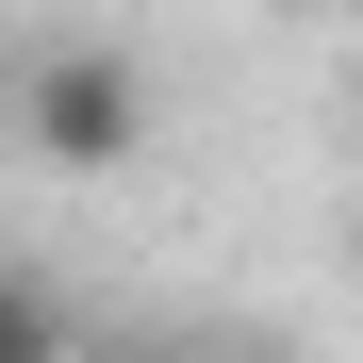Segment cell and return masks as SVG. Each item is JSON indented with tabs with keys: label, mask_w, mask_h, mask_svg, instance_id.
Returning <instances> with one entry per match:
<instances>
[{
	"label": "cell",
	"mask_w": 363,
	"mask_h": 363,
	"mask_svg": "<svg viewBox=\"0 0 363 363\" xmlns=\"http://www.w3.org/2000/svg\"><path fill=\"white\" fill-rule=\"evenodd\" d=\"M0 363H67V314H50L33 281H0Z\"/></svg>",
	"instance_id": "obj_2"
},
{
	"label": "cell",
	"mask_w": 363,
	"mask_h": 363,
	"mask_svg": "<svg viewBox=\"0 0 363 363\" xmlns=\"http://www.w3.org/2000/svg\"><path fill=\"white\" fill-rule=\"evenodd\" d=\"M199 363H281V347H199Z\"/></svg>",
	"instance_id": "obj_3"
},
{
	"label": "cell",
	"mask_w": 363,
	"mask_h": 363,
	"mask_svg": "<svg viewBox=\"0 0 363 363\" xmlns=\"http://www.w3.org/2000/svg\"><path fill=\"white\" fill-rule=\"evenodd\" d=\"M17 116H33V149H50V165H83V182L149 149V83H133V50H50Z\"/></svg>",
	"instance_id": "obj_1"
}]
</instances>
